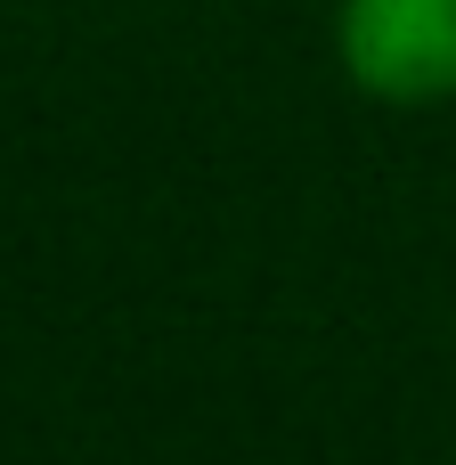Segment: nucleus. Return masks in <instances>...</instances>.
<instances>
[{"label":"nucleus","mask_w":456,"mask_h":465,"mask_svg":"<svg viewBox=\"0 0 456 465\" xmlns=\"http://www.w3.org/2000/svg\"><path fill=\"white\" fill-rule=\"evenodd\" d=\"M335 65L375 106H456V0H335Z\"/></svg>","instance_id":"1"}]
</instances>
